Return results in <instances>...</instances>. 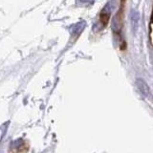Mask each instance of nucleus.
<instances>
[{
  "label": "nucleus",
  "instance_id": "f257e3e1",
  "mask_svg": "<svg viewBox=\"0 0 153 153\" xmlns=\"http://www.w3.org/2000/svg\"><path fill=\"white\" fill-rule=\"evenodd\" d=\"M150 22L153 24V9H152V13H151V17H150Z\"/></svg>",
  "mask_w": 153,
  "mask_h": 153
}]
</instances>
